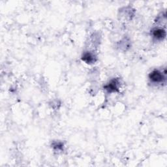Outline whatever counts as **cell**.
<instances>
[{
	"label": "cell",
	"mask_w": 167,
	"mask_h": 167,
	"mask_svg": "<svg viewBox=\"0 0 167 167\" xmlns=\"http://www.w3.org/2000/svg\"><path fill=\"white\" fill-rule=\"evenodd\" d=\"M150 80L154 83H160L165 79L164 75L159 70H154L149 75Z\"/></svg>",
	"instance_id": "obj_1"
},
{
	"label": "cell",
	"mask_w": 167,
	"mask_h": 167,
	"mask_svg": "<svg viewBox=\"0 0 167 167\" xmlns=\"http://www.w3.org/2000/svg\"><path fill=\"white\" fill-rule=\"evenodd\" d=\"M153 36L157 39H163L165 37V31L163 29L155 28L153 30Z\"/></svg>",
	"instance_id": "obj_2"
},
{
	"label": "cell",
	"mask_w": 167,
	"mask_h": 167,
	"mask_svg": "<svg viewBox=\"0 0 167 167\" xmlns=\"http://www.w3.org/2000/svg\"><path fill=\"white\" fill-rule=\"evenodd\" d=\"M106 90H107L108 91H116L118 90V82L116 80H111L107 85L105 86Z\"/></svg>",
	"instance_id": "obj_3"
},
{
	"label": "cell",
	"mask_w": 167,
	"mask_h": 167,
	"mask_svg": "<svg viewBox=\"0 0 167 167\" xmlns=\"http://www.w3.org/2000/svg\"><path fill=\"white\" fill-rule=\"evenodd\" d=\"M82 60L87 63L95 62V56L90 52H86L82 55Z\"/></svg>",
	"instance_id": "obj_4"
}]
</instances>
